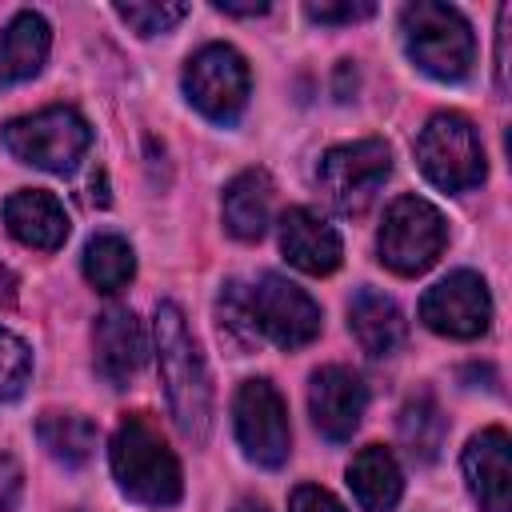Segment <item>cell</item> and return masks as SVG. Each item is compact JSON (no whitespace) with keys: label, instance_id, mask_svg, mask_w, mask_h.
Here are the masks:
<instances>
[{"label":"cell","instance_id":"6da1fadb","mask_svg":"<svg viewBox=\"0 0 512 512\" xmlns=\"http://www.w3.org/2000/svg\"><path fill=\"white\" fill-rule=\"evenodd\" d=\"M152 336H156V368H160V384H164L172 420L192 444H204V436L212 428V384H208L204 356L188 332L180 304L164 300L156 308Z\"/></svg>","mask_w":512,"mask_h":512},{"label":"cell","instance_id":"7a4b0ae2","mask_svg":"<svg viewBox=\"0 0 512 512\" xmlns=\"http://www.w3.org/2000/svg\"><path fill=\"white\" fill-rule=\"evenodd\" d=\"M108 464H112L116 488L136 504L168 508L184 492L180 460L144 412H132L116 424L112 444H108Z\"/></svg>","mask_w":512,"mask_h":512},{"label":"cell","instance_id":"3957f363","mask_svg":"<svg viewBox=\"0 0 512 512\" xmlns=\"http://www.w3.org/2000/svg\"><path fill=\"white\" fill-rule=\"evenodd\" d=\"M400 32L412 64L432 80H464L476 64L472 24L448 4H432V0L404 4Z\"/></svg>","mask_w":512,"mask_h":512},{"label":"cell","instance_id":"277c9868","mask_svg":"<svg viewBox=\"0 0 512 512\" xmlns=\"http://www.w3.org/2000/svg\"><path fill=\"white\" fill-rule=\"evenodd\" d=\"M0 136H4V148L20 164H32V168H44L56 176L72 172L92 144L88 120L68 104H52V108H40L32 116H16L4 124Z\"/></svg>","mask_w":512,"mask_h":512},{"label":"cell","instance_id":"5b68a950","mask_svg":"<svg viewBox=\"0 0 512 512\" xmlns=\"http://www.w3.org/2000/svg\"><path fill=\"white\" fill-rule=\"evenodd\" d=\"M388 176H392V148L376 136L328 148L316 168V184L332 204V212L340 216H364Z\"/></svg>","mask_w":512,"mask_h":512},{"label":"cell","instance_id":"8992f818","mask_svg":"<svg viewBox=\"0 0 512 512\" xmlns=\"http://www.w3.org/2000/svg\"><path fill=\"white\" fill-rule=\"evenodd\" d=\"M416 164L420 172L444 192H468L484 180V144L468 116L436 112L416 136Z\"/></svg>","mask_w":512,"mask_h":512},{"label":"cell","instance_id":"52a82bcc","mask_svg":"<svg viewBox=\"0 0 512 512\" xmlns=\"http://www.w3.org/2000/svg\"><path fill=\"white\" fill-rule=\"evenodd\" d=\"M448 244V224L436 212V204L420 196H400L384 212V224L376 232L380 264H388L396 276H420L428 272Z\"/></svg>","mask_w":512,"mask_h":512},{"label":"cell","instance_id":"ba28073f","mask_svg":"<svg viewBox=\"0 0 512 512\" xmlns=\"http://www.w3.org/2000/svg\"><path fill=\"white\" fill-rule=\"evenodd\" d=\"M248 92H252V72L232 44H204L196 56H188L184 96L200 116L216 124H232L240 120Z\"/></svg>","mask_w":512,"mask_h":512},{"label":"cell","instance_id":"9c48e42d","mask_svg":"<svg viewBox=\"0 0 512 512\" xmlns=\"http://www.w3.org/2000/svg\"><path fill=\"white\" fill-rule=\"evenodd\" d=\"M232 420H236V440L244 448V456L260 468H280L292 452V428H288V408L280 400V392L272 388V380L256 376L244 380L232 404Z\"/></svg>","mask_w":512,"mask_h":512},{"label":"cell","instance_id":"30bf717a","mask_svg":"<svg viewBox=\"0 0 512 512\" xmlns=\"http://www.w3.org/2000/svg\"><path fill=\"white\" fill-rule=\"evenodd\" d=\"M420 320L432 332L452 336V340H476L480 332H488L492 296H488L484 276L460 268V272H448L444 280H436L420 300Z\"/></svg>","mask_w":512,"mask_h":512},{"label":"cell","instance_id":"8fae6325","mask_svg":"<svg viewBox=\"0 0 512 512\" xmlns=\"http://www.w3.org/2000/svg\"><path fill=\"white\" fill-rule=\"evenodd\" d=\"M252 312L260 336L276 348H304L320 332V304L280 272H264L252 284Z\"/></svg>","mask_w":512,"mask_h":512},{"label":"cell","instance_id":"7c38bea8","mask_svg":"<svg viewBox=\"0 0 512 512\" xmlns=\"http://www.w3.org/2000/svg\"><path fill=\"white\" fill-rule=\"evenodd\" d=\"M364 404H368V392H364V380L352 368L324 364V368L312 372V380H308V412H312V424L328 440H336V444L348 440L360 428Z\"/></svg>","mask_w":512,"mask_h":512},{"label":"cell","instance_id":"4fadbf2b","mask_svg":"<svg viewBox=\"0 0 512 512\" xmlns=\"http://www.w3.org/2000/svg\"><path fill=\"white\" fill-rule=\"evenodd\" d=\"M460 464L480 512H512V440L504 428L476 432Z\"/></svg>","mask_w":512,"mask_h":512},{"label":"cell","instance_id":"5bb4252c","mask_svg":"<svg viewBox=\"0 0 512 512\" xmlns=\"http://www.w3.org/2000/svg\"><path fill=\"white\" fill-rule=\"evenodd\" d=\"M144 328L136 320L132 308H104L92 324V360L96 372L112 384V388H128V380L140 372L144 364Z\"/></svg>","mask_w":512,"mask_h":512},{"label":"cell","instance_id":"9a60e30c","mask_svg":"<svg viewBox=\"0 0 512 512\" xmlns=\"http://www.w3.org/2000/svg\"><path fill=\"white\" fill-rule=\"evenodd\" d=\"M280 252L288 256L292 268L308 276H328L340 268L344 244H340V232L312 208H288L280 216Z\"/></svg>","mask_w":512,"mask_h":512},{"label":"cell","instance_id":"2e32d148","mask_svg":"<svg viewBox=\"0 0 512 512\" xmlns=\"http://www.w3.org/2000/svg\"><path fill=\"white\" fill-rule=\"evenodd\" d=\"M4 224L8 232L40 252H56L68 240V212L64 204L44 188H20L4 200Z\"/></svg>","mask_w":512,"mask_h":512},{"label":"cell","instance_id":"e0dca14e","mask_svg":"<svg viewBox=\"0 0 512 512\" xmlns=\"http://www.w3.org/2000/svg\"><path fill=\"white\" fill-rule=\"evenodd\" d=\"M52 48V28L40 12L20 8L4 28H0V88L32 80Z\"/></svg>","mask_w":512,"mask_h":512},{"label":"cell","instance_id":"ac0fdd59","mask_svg":"<svg viewBox=\"0 0 512 512\" xmlns=\"http://www.w3.org/2000/svg\"><path fill=\"white\" fill-rule=\"evenodd\" d=\"M272 176L264 168H244L240 176L228 180L220 212H224V228L236 240H260L272 224Z\"/></svg>","mask_w":512,"mask_h":512},{"label":"cell","instance_id":"d6986e66","mask_svg":"<svg viewBox=\"0 0 512 512\" xmlns=\"http://www.w3.org/2000/svg\"><path fill=\"white\" fill-rule=\"evenodd\" d=\"M348 328L356 336V344L368 356H392L404 344V312L396 308L392 296L376 292V288H360L348 304Z\"/></svg>","mask_w":512,"mask_h":512},{"label":"cell","instance_id":"ffe728a7","mask_svg":"<svg viewBox=\"0 0 512 512\" xmlns=\"http://www.w3.org/2000/svg\"><path fill=\"white\" fill-rule=\"evenodd\" d=\"M348 488L364 512H392L400 492H404V476H400L396 456L384 444L360 448L348 464Z\"/></svg>","mask_w":512,"mask_h":512},{"label":"cell","instance_id":"44dd1931","mask_svg":"<svg viewBox=\"0 0 512 512\" xmlns=\"http://www.w3.org/2000/svg\"><path fill=\"white\" fill-rule=\"evenodd\" d=\"M396 432H400V444L408 448V456L416 464H432L440 456L448 420H444L440 404L432 400V392H416V396L404 400L400 420H396Z\"/></svg>","mask_w":512,"mask_h":512},{"label":"cell","instance_id":"7402d4cb","mask_svg":"<svg viewBox=\"0 0 512 512\" xmlns=\"http://www.w3.org/2000/svg\"><path fill=\"white\" fill-rule=\"evenodd\" d=\"M36 436H40L44 452L68 468L88 464L96 452V424L80 412H44L36 420Z\"/></svg>","mask_w":512,"mask_h":512},{"label":"cell","instance_id":"603a6c76","mask_svg":"<svg viewBox=\"0 0 512 512\" xmlns=\"http://www.w3.org/2000/svg\"><path fill=\"white\" fill-rule=\"evenodd\" d=\"M136 276V252L124 236L116 232H100L88 240L84 248V280L96 292H120L128 280Z\"/></svg>","mask_w":512,"mask_h":512},{"label":"cell","instance_id":"cb8c5ba5","mask_svg":"<svg viewBox=\"0 0 512 512\" xmlns=\"http://www.w3.org/2000/svg\"><path fill=\"white\" fill-rule=\"evenodd\" d=\"M216 324H220V336H224L236 352H248V348L260 340L256 312H252V288H248L244 280H224V284H220V296H216Z\"/></svg>","mask_w":512,"mask_h":512},{"label":"cell","instance_id":"d4e9b609","mask_svg":"<svg viewBox=\"0 0 512 512\" xmlns=\"http://www.w3.org/2000/svg\"><path fill=\"white\" fill-rule=\"evenodd\" d=\"M28 376H32L28 344L0 324V400H16L28 388Z\"/></svg>","mask_w":512,"mask_h":512},{"label":"cell","instance_id":"484cf974","mask_svg":"<svg viewBox=\"0 0 512 512\" xmlns=\"http://www.w3.org/2000/svg\"><path fill=\"white\" fill-rule=\"evenodd\" d=\"M112 12H116L136 36H156V32L176 28V24L188 16V4H116Z\"/></svg>","mask_w":512,"mask_h":512},{"label":"cell","instance_id":"4316f807","mask_svg":"<svg viewBox=\"0 0 512 512\" xmlns=\"http://www.w3.org/2000/svg\"><path fill=\"white\" fill-rule=\"evenodd\" d=\"M304 12H308V20H316V24H356V20H368L372 12H376V4H368V0H348V4H304Z\"/></svg>","mask_w":512,"mask_h":512},{"label":"cell","instance_id":"83f0119b","mask_svg":"<svg viewBox=\"0 0 512 512\" xmlns=\"http://www.w3.org/2000/svg\"><path fill=\"white\" fill-rule=\"evenodd\" d=\"M288 512H348L328 488H316V484H300L288 500Z\"/></svg>","mask_w":512,"mask_h":512},{"label":"cell","instance_id":"f1b7e54d","mask_svg":"<svg viewBox=\"0 0 512 512\" xmlns=\"http://www.w3.org/2000/svg\"><path fill=\"white\" fill-rule=\"evenodd\" d=\"M24 496V472L16 464V456L0 452V512H12Z\"/></svg>","mask_w":512,"mask_h":512},{"label":"cell","instance_id":"f546056e","mask_svg":"<svg viewBox=\"0 0 512 512\" xmlns=\"http://www.w3.org/2000/svg\"><path fill=\"white\" fill-rule=\"evenodd\" d=\"M504 44H508V8H500V44H496V88L504 92V72H508V64H504Z\"/></svg>","mask_w":512,"mask_h":512},{"label":"cell","instance_id":"4dcf8cb0","mask_svg":"<svg viewBox=\"0 0 512 512\" xmlns=\"http://www.w3.org/2000/svg\"><path fill=\"white\" fill-rule=\"evenodd\" d=\"M216 12H224V16H264V12H268V4H264V0H256V4H232V0H216Z\"/></svg>","mask_w":512,"mask_h":512},{"label":"cell","instance_id":"1f68e13d","mask_svg":"<svg viewBox=\"0 0 512 512\" xmlns=\"http://www.w3.org/2000/svg\"><path fill=\"white\" fill-rule=\"evenodd\" d=\"M232 512H268V508H264L260 500H240V504H236Z\"/></svg>","mask_w":512,"mask_h":512}]
</instances>
